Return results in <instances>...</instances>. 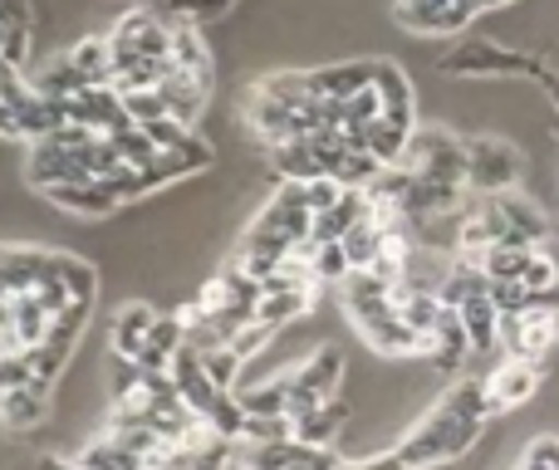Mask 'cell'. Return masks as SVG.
I'll return each instance as SVG.
<instances>
[{"label":"cell","mask_w":559,"mask_h":470,"mask_svg":"<svg viewBox=\"0 0 559 470\" xmlns=\"http://www.w3.org/2000/svg\"><path fill=\"white\" fill-rule=\"evenodd\" d=\"M98 304V269L64 250L0 245V353L35 363L55 387Z\"/></svg>","instance_id":"1"},{"label":"cell","mask_w":559,"mask_h":470,"mask_svg":"<svg viewBox=\"0 0 559 470\" xmlns=\"http://www.w3.org/2000/svg\"><path fill=\"white\" fill-rule=\"evenodd\" d=\"M486 422H491V407H486V383L466 377L456 383L413 432L397 442V456L407 461V470H437V466H452L481 442Z\"/></svg>","instance_id":"2"},{"label":"cell","mask_w":559,"mask_h":470,"mask_svg":"<svg viewBox=\"0 0 559 470\" xmlns=\"http://www.w3.org/2000/svg\"><path fill=\"white\" fill-rule=\"evenodd\" d=\"M309 221H314V212H309V202H305V182H280L275 196L255 212V221L236 240L231 265H241L246 275H255V279L275 275L309 240Z\"/></svg>","instance_id":"3"},{"label":"cell","mask_w":559,"mask_h":470,"mask_svg":"<svg viewBox=\"0 0 559 470\" xmlns=\"http://www.w3.org/2000/svg\"><path fill=\"white\" fill-rule=\"evenodd\" d=\"M173 29L177 20L157 5H128L108 29V59H114V88H153L173 69Z\"/></svg>","instance_id":"4"},{"label":"cell","mask_w":559,"mask_h":470,"mask_svg":"<svg viewBox=\"0 0 559 470\" xmlns=\"http://www.w3.org/2000/svg\"><path fill=\"white\" fill-rule=\"evenodd\" d=\"M338 294H344V309H348V318H354L358 338H364L378 358H423V338L413 334V324H407L403 309H397L393 279L373 275V269H348Z\"/></svg>","instance_id":"5"},{"label":"cell","mask_w":559,"mask_h":470,"mask_svg":"<svg viewBox=\"0 0 559 470\" xmlns=\"http://www.w3.org/2000/svg\"><path fill=\"white\" fill-rule=\"evenodd\" d=\"M167 377H173L177 397L187 402V412H192L197 422L212 426V432H222L226 442H241V436H246V407H241V397L206 373V363H202V353H197L192 338H187V344L173 353V363H167Z\"/></svg>","instance_id":"6"},{"label":"cell","mask_w":559,"mask_h":470,"mask_svg":"<svg viewBox=\"0 0 559 470\" xmlns=\"http://www.w3.org/2000/svg\"><path fill=\"white\" fill-rule=\"evenodd\" d=\"M59 128V108L35 88L29 69L0 59V137L5 143H39Z\"/></svg>","instance_id":"7"},{"label":"cell","mask_w":559,"mask_h":470,"mask_svg":"<svg viewBox=\"0 0 559 470\" xmlns=\"http://www.w3.org/2000/svg\"><path fill=\"white\" fill-rule=\"evenodd\" d=\"M437 69L452 79H545L540 55L501 45V39H462L437 59Z\"/></svg>","instance_id":"8"},{"label":"cell","mask_w":559,"mask_h":470,"mask_svg":"<svg viewBox=\"0 0 559 470\" xmlns=\"http://www.w3.org/2000/svg\"><path fill=\"white\" fill-rule=\"evenodd\" d=\"M280 383H285V417L295 422V417H305L309 407L338 397V383H344V353H338L334 344L314 348L305 363L285 367V373H280Z\"/></svg>","instance_id":"9"},{"label":"cell","mask_w":559,"mask_h":470,"mask_svg":"<svg viewBox=\"0 0 559 470\" xmlns=\"http://www.w3.org/2000/svg\"><path fill=\"white\" fill-rule=\"evenodd\" d=\"M476 216L486 221L491 245L496 240H511V245H545V236H550V216H545L531 196L515 192V186L511 192H491Z\"/></svg>","instance_id":"10"},{"label":"cell","mask_w":559,"mask_h":470,"mask_svg":"<svg viewBox=\"0 0 559 470\" xmlns=\"http://www.w3.org/2000/svg\"><path fill=\"white\" fill-rule=\"evenodd\" d=\"M521 167H525V153L506 137H466V192H511L521 182Z\"/></svg>","instance_id":"11"},{"label":"cell","mask_w":559,"mask_h":470,"mask_svg":"<svg viewBox=\"0 0 559 470\" xmlns=\"http://www.w3.org/2000/svg\"><path fill=\"white\" fill-rule=\"evenodd\" d=\"M236 456L246 461V470H334L338 456L334 446H314L289 436H265V442H236Z\"/></svg>","instance_id":"12"},{"label":"cell","mask_w":559,"mask_h":470,"mask_svg":"<svg viewBox=\"0 0 559 470\" xmlns=\"http://www.w3.org/2000/svg\"><path fill=\"white\" fill-rule=\"evenodd\" d=\"M555 344H559V294L521 309V314H501V348L511 358H531V363H540Z\"/></svg>","instance_id":"13"},{"label":"cell","mask_w":559,"mask_h":470,"mask_svg":"<svg viewBox=\"0 0 559 470\" xmlns=\"http://www.w3.org/2000/svg\"><path fill=\"white\" fill-rule=\"evenodd\" d=\"M393 20L417 39H452L476 20L466 0H393Z\"/></svg>","instance_id":"14"},{"label":"cell","mask_w":559,"mask_h":470,"mask_svg":"<svg viewBox=\"0 0 559 470\" xmlns=\"http://www.w3.org/2000/svg\"><path fill=\"white\" fill-rule=\"evenodd\" d=\"M535 393H540V363H531V358H506V363L486 377V407H491V417L515 412V407H525Z\"/></svg>","instance_id":"15"},{"label":"cell","mask_w":559,"mask_h":470,"mask_svg":"<svg viewBox=\"0 0 559 470\" xmlns=\"http://www.w3.org/2000/svg\"><path fill=\"white\" fill-rule=\"evenodd\" d=\"M157 324H163V314H157L153 304H123L114 318V334H108V353L128 358V363H143V358L153 353Z\"/></svg>","instance_id":"16"},{"label":"cell","mask_w":559,"mask_h":470,"mask_svg":"<svg viewBox=\"0 0 559 470\" xmlns=\"http://www.w3.org/2000/svg\"><path fill=\"white\" fill-rule=\"evenodd\" d=\"M442 304H447V299H442ZM472 353H476V348H472V338H466L462 314H456V309L447 304V309H442V318H437V328L427 334L423 358H432L437 373H462L466 358H472Z\"/></svg>","instance_id":"17"},{"label":"cell","mask_w":559,"mask_h":470,"mask_svg":"<svg viewBox=\"0 0 559 470\" xmlns=\"http://www.w3.org/2000/svg\"><path fill=\"white\" fill-rule=\"evenodd\" d=\"M452 309L462 314L466 338H472L476 353H486V348L501 344V309H496V299H491V279H486V285H476V289H466Z\"/></svg>","instance_id":"18"},{"label":"cell","mask_w":559,"mask_h":470,"mask_svg":"<svg viewBox=\"0 0 559 470\" xmlns=\"http://www.w3.org/2000/svg\"><path fill=\"white\" fill-rule=\"evenodd\" d=\"M29 39H35V5L29 0H0V59L29 69Z\"/></svg>","instance_id":"19"},{"label":"cell","mask_w":559,"mask_h":470,"mask_svg":"<svg viewBox=\"0 0 559 470\" xmlns=\"http://www.w3.org/2000/svg\"><path fill=\"white\" fill-rule=\"evenodd\" d=\"M49 387H15V393H5L0 397V426H5L10 436H20V432H35V426H45L49 422Z\"/></svg>","instance_id":"20"},{"label":"cell","mask_w":559,"mask_h":470,"mask_svg":"<svg viewBox=\"0 0 559 470\" xmlns=\"http://www.w3.org/2000/svg\"><path fill=\"white\" fill-rule=\"evenodd\" d=\"M344 422H348V402H344V397H329V402L309 407L305 417H295V422H289V432H295L299 442L334 446V436L344 432Z\"/></svg>","instance_id":"21"},{"label":"cell","mask_w":559,"mask_h":470,"mask_svg":"<svg viewBox=\"0 0 559 470\" xmlns=\"http://www.w3.org/2000/svg\"><path fill=\"white\" fill-rule=\"evenodd\" d=\"M535 245H511V240H496V245H486L481 255V269L486 279H521L525 275V260H531Z\"/></svg>","instance_id":"22"},{"label":"cell","mask_w":559,"mask_h":470,"mask_svg":"<svg viewBox=\"0 0 559 470\" xmlns=\"http://www.w3.org/2000/svg\"><path fill=\"white\" fill-rule=\"evenodd\" d=\"M525 289H535V294H559V265H555V255L545 245H535L531 250V260H525Z\"/></svg>","instance_id":"23"},{"label":"cell","mask_w":559,"mask_h":470,"mask_svg":"<svg viewBox=\"0 0 559 470\" xmlns=\"http://www.w3.org/2000/svg\"><path fill=\"white\" fill-rule=\"evenodd\" d=\"M515 470H559V436H535Z\"/></svg>","instance_id":"24"},{"label":"cell","mask_w":559,"mask_h":470,"mask_svg":"<svg viewBox=\"0 0 559 470\" xmlns=\"http://www.w3.org/2000/svg\"><path fill=\"white\" fill-rule=\"evenodd\" d=\"M334 470H407V461L397 456V446L393 451H383V456H368V461H338Z\"/></svg>","instance_id":"25"},{"label":"cell","mask_w":559,"mask_h":470,"mask_svg":"<svg viewBox=\"0 0 559 470\" xmlns=\"http://www.w3.org/2000/svg\"><path fill=\"white\" fill-rule=\"evenodd\" d=\"M35 470H88V466H79L74 456H39Z\"/></svg>","instance_id":"26"},{"label":"cell","mask_w":559,"mask_h":470,"mask_svg":"<svg viewBox=\"0 0 559 470\" xmlns=\"http://www.w3.org/2000/svg\"><path fill=\"white\" fill-rule=\"evenodd\" d=\"M540 84H545V94H550V104H555V113H559V74H550V69H545ZM555 128H559V123H555Z\"/></svg>","instance_id":"27"},{"label":"cell","mask_w":559,"mask_h":470,"mask_svg":"<svg viewBox=\"0 0 559 470\" xmlns=\"http://www.w3.org/2000/svg\"><path fill=\"white\" fill-rule=\"evenodd\" d=\"M466 5H472L476 15H486V10H506V5H515V0H466Z\"/></svg>","instance_id":"28"}]
</instances>
